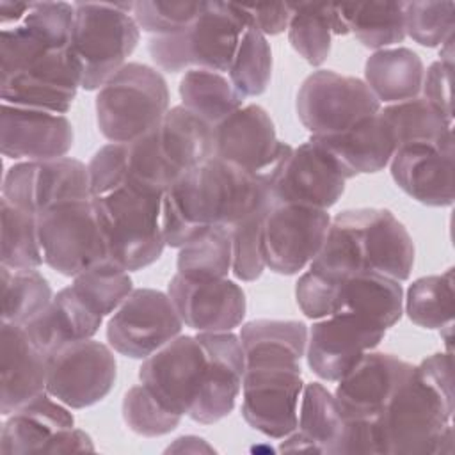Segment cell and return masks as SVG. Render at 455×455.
Segmentation results:
<instances>
[{"label":"cell","instance_id":"1","mask_svg":"<svg viewBox=\"0 0 455 455\" xmlns=\"http://www.w3.org/2000/svg\"><path fill=\"white\" fill-rule=\"evenodd\" d=\"M245 354L231 331L176 336L139 368L140 382L172 412L201 425L226 418L242 391Z\"/></svg>","mask_w":455,"mask_h":455},{"label":"cell","instance_id":"2","mask_svg":"<svg viewBox=\"0 0 455 455\" xmlns=\"http://www.w3.org/2000/svg\"><path fill=\"white\" fill-rule=\"evenodd\" d=\"M451 352L423 359L373 418L375 451L425 455L453 451Z\"/></svg>","mask_w":455,"mask_h":455},{"label":"cell","instance_id":"3","mask_svg":"<svg viewBox=\"0 0 455 455\" xmlns=\"http://www.w3.org/2000/svg\"><path fill=\"white\" fill-rule=\"evenodd\" d=\"M272 203V190L254 174L212 156L183 172L165 190L162 197L165 243L180 249L206 228L231 229Z\"/></svg>","mask_w":455,"mask_h":455},{"label":"cell","instance_id":"4","mask_svg":"<svg viewBox=\"0 0 455 455\" xmlns=\"http://www.w3.org/2000/svg\"><path fill=\"white\" fill-rule=\"evenodd\" d=\"M414 265V242L407 228L386 208H352L331 219L323 245L309 268L345 277L377 272L398 283Z\"/></svg>","mask_w":455,"mask_h":455},{"label":"cell","instance_id":"5","mask_svg":"<svg viewBox=\"0 0 455 455\" xmlns=\"http://www.w3.org/2000/svg\"><path fill=\"white\" fill-rule=\"evenodd\" d=\"M251 25L240 4L203 2L201 14L187 28L153 36L148 52L153 62L169 73L210 69L228 73L243 30Z\"/></svg>","mask_w":455,"mask_h":455},{"label":"cell","instance_id":"6","mask_svg":"<svg viewBox=\"0 0 455 455\" xmlns=\"http://www.w3.org/2000/svg\"><path fill=\"white\" fill-rule=\"evenodd\" d=\"M162 197L128 185L91 197L110 263L135 272L162 256Z\"/></svg>","mask_w":455,"mask_h":455},{"label":"cell","instance_id":"7","mask_svg":"<svg viewBox=\"0 0 455 455\" xmlns=\"http://www.w3.org/2000/svg\"><path fill=\"white\" fill-rule=\"evenodd\" d=\"M71 50L82 69V89H101L137 48L140 28L132 14L133 2H78Z\"/></svg>","mask_w":455,"mask_h":455},{"label":"cell","instance_id":"8","mask_svg":"<svg viewBox=\"0 0 455 455\" xmlns=\"http://www.w3.org/2000/svg\"><path fill=\"white\" fill-rule=\"evenodd\" d=\"M164 75L140 62H126L96 94V123L110 142H130L155 128L169 110Z\"/></svg>","mask_w":455,"mask_h":455},{"label":"cell","instance_id":"9","mask_svg":"<svg viewBox=\"0 0 455 455\" xmlns=\"http://www.w3.org/2000/svg\"><path fill=\"white\" fill-rule=\"evenodd\" d=\"M302 389L300 363L245 361L242 380V416L245 423L267 437H288L297 428Z\"/></svg>","mask_w":455,"mask_h":455},{"label":"cell","instance_id":"10","mask_svg":"<svg viewBox=\"0 0 455 455\" xmlns=\"http://www.w3.org/2000/svg\"><path fill=\"white\" fill-rule=\"evenodd\" d=\"M293 146L281 142L268 112L249 103L213 126V156L254 174L270 190L279 180Z\"/></svg>","mask_w":455,"mask_h":455},{"label":"cell","instance_id":"11","mask_svg":"<svg viewBox=\"0 0 455 455\" xmlns=\"http://www.w3.org/2000/svg\"><path fill=\"white\" fill-rule=\"evenodd\" d=\"M380 108L364 80L332 69H318L306 76L295 100L297 116L313 137L341 133Z\"/></svg>","mask_w":455,"mask_h":455},{"label":"cell","instance_id":"12","mask_svg":"<svg viewBox=\"0 0 455 455\" xmlns=\"http://www.w3.org/2000/svg\"><path fill=\"white\" fill-rule=\"evenodd\" d=\"M44 263L66 277L108 261L92 199L57 204L37 215Z\"/></svg>","mask_w":455,"mask_h":455},{"label":"cell","instance_id":"13","mask_svg":"<svg viewBox=\"0 0 455 455\" xmlns=\"http://www.w3.org/2000/svg\"><path fill=\"white\" fill-rule=\"evenodd\" d=\"M0 76L2 103L53 114H68L82 87V69L71 46L37 55Z\"/></svg>","mask_w":455,"mask_h":455},{"label":"cell","instance_id":"14","mask_svg":"<svg viewBox=\"0 0 455 455\" xmlns=\"http://www.w3.org/2000/svg\"><path fill=\"white\" fill-rule=\"evenodd\" d=\"M181 327L183 320L169 293L137 288L110 315L107 341L121 355L146 359L180 336Z\"/></svg>","mask_w":455,"mask_h":455},{"label":"cell","instance_id":"15","mask_svg":"<svg viewBox=\"0 0 455 455\" xmlns=\"http://www.w3.org/2000/svg\"><path fill=\"white\" fill-rule=\"evenodd\" d=\"M117 363L108 345L96 339L73 341L48 355L46 393L69 409L103 400L116 384Z\"/></svg>","mask_w":455,"mask_h":455},{"label":"cell","instance_id":"16","mask_svg":"<svg viewBox=\"0 0 455 455\" xmlns=\"http://www.w3.org/2000/svg\"><path fill=\"white\" fill-rule=\"evenodd\" d=\"M331 226L327 210L272 203L261 233L265 267L281 275H293L320 252Z\"/></svg>","mask_w":455,"mask_h":455},{"label":"cell","instance_id":"17","mask_svg":"<svg viewBox=\"0 0 455 455\" xmlns=\"http://www.w3.org/2000/svg\"><path fill=\"white\" fill-rule=\"evenodd\" d=\"M2 197L34 215L62 203L91 199L89 167L71 156L14 164L4 176Z\"/></svg>","mask_w":455,"mask_h":455},{"label":"cell","instance_id":"18","mask_svg":"<svg viewBox=\"0 0 455 455\" xmlns=\"http://www.w3.org/2000/svg\"><path fill=\"white\" fill-rule=\"evenodd\" d=\"M386 329L352 313H334L320 318L307 332V364L323 380L338 382L354 364L373 350Z\"/></svg>","mask_w":455,"mask_h":455},{"label":"cell","instance_id":"19","mask_svg":"<svg viewBox=\"0 0 455 455\" xmlns=\"http://www.w3.org/2000/svg\"><path fill=\"white\" fill-rule=\"evenodd\" d=\"M347 180V172L331 151L309 137L293 148L272 188V201L329 210L345 192Z\"/></svg>","mask_w":455,"mask_h":455},{"label":"cell","instance_id":"20","mask_svg":"<svg viewBox=\"0 0 455 455\" xmlns=\"http://www.w3.org/2000/svg\"><path fill=\"white\" fill-rule=\"evenodd\" d=\"M167 293L183 323L197 332H228L245 318V293L228 277L199 281L176 272Z\"/></svg>","mask_w":455,"mask_h":455},{"label":"cell","instance_id":"21","mask_svg":"<svg viewBox=\"0 0 455 455\" xmlns=\"http://www.w3.org/2000/svg\"><path fill=\"white\" fill-rule=\"evenodd\" d=\"M75 140L66 114L2 103L0 149L12 160H52L66 156Z\"/></svg>","mask_w":455,"mask_h":455},{"label":"cell","instance_id":"22","mask_svg":"<svg viewBox=\"0 0 455 455\" xmlns=\"http://www.w3.org/2000/svg\"><path fill=\"white\" fill-rule=\"evenodd\" d=\"M412 368L411 363L395 354L368 350L354 368L338 380L334 398L343 418L373 419Z\"/></svg>","mask_w":455,"mask_h":455},{"label":"cell","instance_id":"23","mask_svg":"<svg viewBox=\"0 0 455 455\" xmlns=\"http://www.w3.org/2000/svg\"><path fill=\"white\" fill-rule=\"evenodd\" d=\"M453 139L412 142L396 148L389 165L395 183L427 206L453 203Z\"/></svg>","mask_w":455,"mask_h":455},{"label":"cell","instance_id":"24","mask_svg":"<svg viewBox=\"0 0 455 455\" xmlns=\"http://www.w3.org/2000/svg\"><path fill=\"white\" fill-rule=\"evenodd\" d=\"M48 355L28 338L23 325H0V412L12 414L46 391Z\"/></svg>","mask_w":455,"mask_h":455},{"label":"cell","instance_id":"25","mask_svg":"<svg viewBox=\"0 0 455 455\" xmlns=\"http://www.w3.org/2000/svg\"><path fill=\"white\" fill-rule=\"evenodd\" d=\"M75 427L69 407L46 391L7 416L0 453H50L57 435Z\"/></svg>","mask_w":455,"mask_h":455},{"label":"cell","instance_id":"26","mask_svg":"<svg viewBox=\"0 0 455 455\" xmlns=\"http://www.w3.org/2000/svg\"><path fill=\"white\" fill-rule=\"evenodd\" d=\"M315 139L322 142L339 162L348 180L355 174L382 171L391 162L398 148L393 130L380 110L357 121L341 133Z\"/></svg>","mask_w":455,"mask_h":455},{"label":"cell","instance_id":"27","mask_svg":"<svg viewBox=\"0 0 455 455\" xmlns=\"http://www.w3.org/2000/svg\"><path fill=\"white\" fill-rule=\"evenodd\" d=\"M101 322L103 316L69 284L53 295L48 307L30 320L25 331L34 345L50 355L68 343L91 339L100 331Z\"/></svg>","mask_w":455,"mask_h":455},{"label":"cell","instance_id":"28","mask_svg":"<svg viewBox=\"0 0 455 455\" xmlns=\"http://www.w3.org/2000/svg\"><path fill=\"white\" fill-rule=\"evenodd\" d=\"M345 430V418L334 395L320 382L304 384L299 402L297 428L281 443L283 451L336 453Z\"/></svg>","mask_w":455,"mask_h":455},{"label":"cell","instance_id":"29","mask_svg":"<svg viewBox=\"0 0 455 455\" xmlns=\"http://www.w3.org/2000/svg\"><path fill=\"white\" fill-rule=\"evenodd\" d=\"M334 313H352L387 331L403 313L402 284L377 272L339 277Z\"/></svg>","mask_w":455,"mask_h":455},{"label":"cell","instance_id":"30","mask_svg":"<svg viewBox=\"0 0 455 455\" xmlns=\"http://www.w3.org/2000/svg\"><path fill=\"white\" fill-rule=\"evenodd\" d=\"M153 132L176 180L213 156V126L183 105L169 108Z\"/></svg>","mask_w":455,"mask_h":455},{"label":"cell","instance_id":"31","mask_svg":"<svg viewBox=\"0 0 455 455\" xmlns=\"http://www.w3.org/2000/svg\"><path fill=\"white\" fill-rule=\"evenodd\" d=\"M423 76V60L405 46L375 50L364 64V82L380 105L418 98Z\"/></svg>","mask_w":455,"mask_h":455},{"label":"cell","instance_id":"32","mask_svg":"<svg viewBox=\"0 0 455 455\" xmlns=\"http://www.w3.org/2000/svg\"><path fill=\"white\" fill-rule=\"evenodd\" d=\"M238 338L245 361L283 359L300 363L307 347V327L299 320L258 318L243 323Z\"/></svg>","mask_w":455,"mask_h":455},{"label":"cell","instance_id":"33","mask_svg":"<svg viewBox=\"0 0 455 455\" xmlns=\"http://www.w3.org/2000/svg\"><path fill=\"white\" fill-rule=\"evenodd\" d=\"M181 105L215 126L224 117L243 107L240 94L224 73L210 69H188L180 80Z\"/></svg>","mask_w":455,"mask_h":455},{"label":"cell","instance_id":"34","mask_svg":"<svg viewBox=\"0 0 455 455\" xmlns=\"http://www.w3.org/2000/svg\"><path fill=\"white\" fill-rule=\"evenodd\" d=\"M380 114L389 123L398 148L412 142H444L453 139V121L425 98L418 96L389 103L380 108Z\"/></svg>","mask_w":455,"mask_h":455},{"label":"cell","instance_id":"35","mask_svg":"<svg viewBox=\"0 0 455 455\" xmlns=\"http://www.w3.org/2000/svg\"><path fill=\"white\" fill-rule=\"evenodd\" d=\"M0 274L2 322L25 327L52 302V286L37 268H9L0 265Z\"/></svg>","mask_w":455,"mask_h":455},{"label":"cell","instance_id":"36","mask_svg":"<svg viewBox=\"0 0 455 455\" xmlns=\"http://www.w3.org/2000/svg\"><path fill=\"white\" fill-rule=\"evenodd\" d=\"M341 9L348 30L366 48L382 50L405 39L403 2L341 4Z\"/></svg>","mask_w":455,"mask_h":455},{"label":"cell","instance_id":"37","mask_svg":"<svg viewBox=\"0 0 455 455\" xmlns=\"http://www.w3.org/2000/svg\"><path fill=\"white\" fill-rule=\"evenodd\" d=\"M178 274L188 279H222L231 270V231L212 226L180 247Z\"/></svg>","mask_w":455,"mask_h":455},{"label":"cell","instance_id":"38","mask_svg":"<svg viewBox=\"0 0 455 455\" xmlns=\"http://www.w3.org/2000/svg\"><path fill=\"white\" fill-rule=\"evenodd\" d=\"M453 268H448L412 281L405 295V313L419 327L444 329L453 323Z\"/></svg>","mask_w":455,"mask_h":455},{"label":"cell","instance_id":"39","mask_svg":"<svg viewBox=\"0 0 455 455\" xmlns=\"http://www.w3.org/2000/svg\"><path fill=\"white\" fill-rule=\"evenodd\" d=\"M2 254L0 265L9 268H37L44 263L37 215L9 203L2 197Z\"/></svg>","mask_w":455,"mask_h":455},{"label":"cell","instance_id":"40","mask_svg":"<svg viewBox=\"0 0 455 455\" xmlns=\"http://www.w3.org/2000/svg\"><path fill=\"white\" fill-rule=\"evenodd\" d=\"M288 41L311 66H320L331 53V4H290Z\"/></svg>","mask_w":455,"mask_h":455},{"label":"cell","instance_id":"41","mask_svg":"<svg viewBox=\"0 0 455 455\" xmlns=\"http://www.w3.org/2000/svg\"><path fill=\"white\" fill-rule=\"evenodd\" d=\"M228 75L235 89L245 98L267 91L272 76V50L267 36L256 27L249 25L243 30Z\"/></svg>","mask_w":455,"mask_h":455},{"label":"cell","instance_id":"42","mask_svg":"<svg viewBox=\"0 0 455 455\" xmlns=\"http://www.w3.org/2000/svg\"><path fill=\"white\" fill-rule=\"evenodd\" d=\"M71 286L103 318L112 315L133 290L128 272L110 261L80 272Z\"/></svg>","mask_w":455,"mask_h":455},{"label":"cell","instance_id":"43","mask_svg":"<svg viewBox=\"0 0 455 455\" xmlns=\"http://www.w3.org/2000/svg\"><path fill=\"white\" fill-rule=\"evenodd\" d=\"M123 419L132 432L144 437H158L172 432L180 425L181 416L169 411L140 382L124 393Z\"/></svg>","mask_w":455,"mask_h":455},{"label":"cell","instance_id":"44","mask_svg":"<svg viewBox=\"0 0 455 455\" xmlns=\"http://www.w3.org/2000/svg\"><path fill=\"white\" fill-rule=\"evenodd\" d=\"M405 36L421 46H441L455 27V4L446 2H403Z\"/></svg>","mask_w":455,"mask_h":455},{"label":"cell","instance_id":"45","mask_svg":"<svg viewBox=\"0 0 455 455\" xmlns=\"http://www.w3.org/2000/svg\"><path fill=\"white\" fill-rule=\"evenodd\" d=\"M272 206V204H270ZM270 206L259 208L236 222L231 231V272L240 281H256L265 270L261 252L263 219Z\"/></svg>","mask_w":455,"mask_h":455},{"label":"cell","instance_id":"46","mask_svg":"<svg viewBox=\"0 0 455 455\" xmlns=\"http://www.w3.org/2000/svg\"><path fill=\"white\" fill-rule=\"evenodd\" d=\"M203 2H133V18L144 32L153 36H169L187 28L201 14Z\"/></svg>","mask_w":455,"mask_h":455},{"label":"cell","instance_id":"47","mask_svg":"<svg viewBox=\"0 0 455 455\" xmlns=\"http://www.w3.org/2000/svg\"><path fill=\"white\" fill-rule=\"evenodd\" d=\"M338 283L339 277L316 268L304 272L295 284V299L300 311L311 320L331 316L336 307Z\"/></svg>","mask_w":455,"mask_h":455},{"label":"cell","instance_id":"48","mask_svg":"<svg viewBox=\"0 0 455 455\" xmlns=\"http://www.w3.org/2000/svg\"><path fill=\"white\" fill-rule=\"evenodd\" d=\"M451 71L453 68H448L441 60H435L428 66L423 76V98L430 101L441 114H444L448 119L453 121L451 114Z\"/></svg>","mask_w":455,"mask_h":455},{"label":"cell","instance_id":"49","mask_svg":"<svg viewBox=\"0 0 455 455\" xmlns=\"http://www.w3.org/2000/svg\"><path fill=\"white\" fill-rule=\"evenodd\" d=\"M252 27H256L263 36H275L288 28L291 7L290 4H256L243 5Z\"/></svg>","mask_w":455,"mask_h":455}]
</instances>
